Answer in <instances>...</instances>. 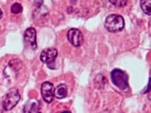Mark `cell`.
I'll use <instances>...</instances> for the list:
<instances>
[{"instance_id":"6da1fadb","label":"cell","mask_w":151,"mask_h":113,"mask_svg":"<svg viewBox=\"0 0 151 113\" xmlns=\"http://www.w3.org/2000/svg\"><path fill=\"white\" fill-rule=\"evenodd\" d=\"M125 26V21L123 17L117 14L109 15L106 18L104 27L109 32L112 33L120 32Z\"/></svg>"},{"instance_id":"7a4b0ae2","label":"cell","mask_w":151,"mask_h":113,"mask_svg":"<svg viewBox=\"0 0 151 113\" xmlns=\"http://www.w3.org/2000/svg\"><path fill=\"white\" fill-rule=\"evenodd\" d=\"M111 76L113 84L121 90L125 91L128 89V77L125 72L119 69H114Z\"/></svg>"},{"instance_id":"3957f363","label":"cell","mask_w":151,"mask_h":113,"mask_svg":"<svg viewBox=\"0 0 151 113\" xmlns=\"http://www.w3.org/2000/svg\"><path fill=\"white\" fill-rule=\"evenodd\" d=\"M20 96L18 89L12 88L7 92L6 97L3 104V107L5 111H8L13 109L20 100Z\"/></svg>"},{"instance_id":"277c9868","label":"cell","mask_w":151,"mask_h":113,"mask_svg":"<svg viewBox=\"0 0 151 113\" xmlns=\"http://www.w3.org/2000/svg\"><path fill=\"white\" fill-rule=\"evenodd\" d=\"M67 39L69 42L75 47H81L84 42L83 35L77 28H71L67 32Z\"/></svg>"},{"instance_id":"5b68a950","label":"cell","mask_w":151,"mask_h":113,"mask_svg":"<svg viewBox=\"0 0 151 113\" xmlns=\"http://www.w3.org/2000/svg\"><path fill=\"white\" fill-rule=\"evenodd\" d=\"M54 87L53 83L46 81L42 84L41 93L43 100L46 103L50 104L54 99Z\"/></svg>"},{"instance_id":"8992f818","label":"cell","mask_w":151,"mask_h":113,"mask_svg":"<svg viewBox=\"0 0 151 113\" xmlns=\"http://www.w3.org/2000/svg\"><path fill=\"white\" fill-rule=\"evenodd\" d=\"M49 18V12L45 6L37 7L33 13V19L38 24H42L47 21Z\"/></svg>"},{"instance_id":"52a82bcc","label":"cell","mask_w":151,"mask_h":113,"mask_svg":"<svg viewBox=\"0 0 151 113\" xmlns=\"http://www.w3.org/2000/svg\"><path fill=\"white\" fill-rule=\"evenodd\" d=\"M24 40L27 46L32 49L35 50L37 48L36 42V32L33 27L26 29L24 33Z\"/></svg>"},{"instance_id":"ba28073f","label":"cell","mask_w":151,"mask_h":113,"mask_svg":"<svg viewBox=\"0 0 151 113\" xmlns=\"http://www.w3.org/2000/svg\"><path fill=\"white\" fill-rule=\"evenodd\" d=\"M58 56V51L55 48H48L42 50L40 56V60L43 63L51 64Z\"/></svg>"},{"instance_id":"9c48e42d","label":"cell","mask_w":151,"mask_h":113,"mask_svg":"<svg viewBox=\"0 0 151 113\" xmlns=\"http://www.w3.org/2000/svg\"><path fill=\"white\" fill-rule=\"evenodd\" d=\"M40 102L35 99H29L24 106L23 113H41Z\"/></svg>"},{"instance_id":"30bf717a","label":"cell","mask_w":151,"mask_h":113,"mask_svg":"<svg viewBox=\"0 0 151 113\" xmlns=\"http://www.w3.org/2000/svg\"><path fill=\"white\" fill-rule=\"evenodd\" d=\"M54 96L58 99L65 98L67 95V88L65 84H59L54 90Z\"/></svg>"},{"instance_id":"8fae6325","label":"cell","mask_w":151,"mask_h":113,"mask_svg":"<svg viewBox=\"0 0 151 113\" xmlns=\"http://www.w3.org/2000/svg\"><path fill=\"white\" fill-rule=\"evenodd\" d=\"M140 6L142 10L145 14L151 16V0L141 1Z\"/></svg>"},{"instance_id":"7c38bea8","label":"cell","mask_w":151,"mask_h":113,"mask_svg":"<svg viewBox=\"0 0 151 113\" xmlns=\"http://www.w3.org/2000/svg\"><path fill=\"white\" fill-rule=\"evenodd\" d=\"M9 66L13 71H18L22 67V62L19 60L16 59L12 60L9 62Z\"/></svg>"},{"instance_id":"4fadbf2b","label":"cell","mask_w":151,"mask_h":113,"mask_svg":"<svg viewBox=\"0 0 151 113\" xmlns=\"http://www.w3.org/2000/svg\"><path fill=\"white\" fill-rule=\"evenodd\" d=\"M22 10V6L17 3L14 4L11 8V11L12 12L15 14L20 13Z\"/></svg>"},{"instance_id":"5bb4252c","label":"cell","mask_w":151,"mask_h":113,"mask_svg":"<svg viewBox=\"0 0 151 113\" xmlns=\"http://www.w3.org/2000/svg\"><path fill=\"white\" fill-rule=\"evenodd\" d=\"M111 3L113 4L114 6L118 7H123L126 6L127 3V1H116V0H111V1H109Z\"/></svg>"},{"instance_id":"9a60e30c","label":"cell","mask_w":151,"mask_h":113,"mask_svg":"<svg viewBox=\"0 0 151 113\" xmlns=\"http://www.w3.org/2000/svg\"><path fill=\"white\" fill-rule=\"evenodd\" d=\"M151 90V78H150V81H149V84H148V87L146 89V90L145 91L144 93H148Z\"/></svg>"},{"instance_id":"2e32d148","label":"cell","mask_w":151,"mask_h":113,"mask_svg":"<svg viewBox=\"0 0 151 113\" xmlns=\"http://www.w3.org/2000/svg\"><path fill=\"white\" fill-rule=\"evenodd\" d=\"M34 2L35 3V4L37 7L42 6L43 1H35Z\"/></svg>"},{"instance_id":"e0dca14e","label":"cell","mask_w":151,"mask_h":113,"mask_svg":"<svg viewBox=\"0 0 151 113\" xmlns=\"http://www.w3.org/2000/svg\"><path fill=\"white\" fill-rule=\"evenodd\" d=\"M148 98V99H149V100H150V101H151V92H150V93H149Z\"/></svg>"},{"instance_id":"ac0fdd59","label":"cell","mask_w":151,"mask_h":113,"mask_svg":"<svg viewBox=\"0 0 151 113\" xmlns=\"http://www.w3.org/2000/svg\"><path fill=\"white\" fill-rule=\"evenodd\" d=\"M2 12L1 10V9H0V19H1L2 17Z\"/></svg>"},{"instance_id":"d6986e66","label":"cell","mask_w":151,"mask_h":113,"mask_svg":"<svg viewBox=\"0 0 151 113\" xmlns=\"http://www.w3.org/2000/svg\"><path fill=\"white\" fill-rule=\"evenodd\" d=\"M71 113L70 112H69V111H65V112H63V113Z\"/></svg>"}]
</instances>
